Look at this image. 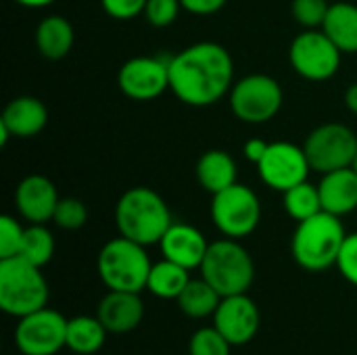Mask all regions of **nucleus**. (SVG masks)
<instances>
[{
  "label": "nucleus",
  "mask_w": 357,
  "mask_h": 355,
  "mask_svg": "<svg viewBox=\"0 0 357 355\" xmlns=\"http://www.w3.org/2000/svg\"><path fill=\"white\" fill-rule=\"evenodd\" d=\"M234 86V61L218 42H197L169 56V90L188 107H211Z\"/></svg>",
  "instance_id": "1"
},
{
  "label": "nucleus",
  "mask_w": 357,
  "mask_h": 355,
  "mask_svg": "<svg viewBox=\"0 0 357 355\" xmlns=\"http://www.w3.org/2000/svg\"><path fill=\"white\" fill-rule=\"evenodd\" d=\"M115 224L121 236L149 247L159 245L174 220L159 192L146 186H134L119 197L115 205Z\"/></svg>",
  "instance_id": "2"
},
{
  "label": "nucleus",
  "mask_w": 357,
  "mask_h": 355,
  "mask_svg": "<svg viewBox=\"0 0 357 355\" xmlns=\"http://www.w3.org/2000/svg\"><path fill=\"white\" fill-rule=\"evenodd\" d=\"M347 239L339 216L320 211L303 222H297L291 241V253L297 266L307 272H324L337 266L339 253Z\"/></svg>",
  "instance_id": "3"
},
{
  "label": "nucleus",
  "mask_w": 357,
  "mask_h": 355,
  "mask_svg": "<svg viewBox=\"0 0 357 355\" xmlns=\"http://www.w3.org/2000/svg\"><path fill=\"white\" fill-rule=\"evenodd\" d=\"M48 303V282L42 268L15 255L0 259V310L13 318L33 314Z\"/></svg>",
  "instance_id": "4"
},
{
  "label": "nucleus",
  "mask_w": 357,
  "mask_h": 355,
  "mask_svg": "<svg viewBox=\"0 0 357 355\" xmlns=\"http://www.w3.org/2000/svg\"><path fill=\"white\" fill-rule=\"evenodd\" d=\"M201 276L222 295H243L255 280V264L251 253L236 239H220L209 243L201 264Z\"/></svg>",
  "instance_id": "5"
},
{
  "label": "nucleus",
  "mask_w": 357,
  "mask_h": 355,
  "mask_svg": "<svg viewBox=\"0 0 357 355\" xmlns=\"http://www.w3.org/2000/svg\"><path fill=\"white\" fill-rule=\"evenodd\" d=\"M151 268L153 264L146 253V247L121 234L109 241L100 249L96 259L98 276L109 291L140 293L142 289H146Z\"/></svg>",
  "instance_id": "6"
},
{
  "label": "nucleus",
  "mask_w": 357,
  "mask_h": 355,
  "mask_svg": "<svg viewBox=\"0 0 357 355\" xmlns=\"http://www.w3.org/2000/svg\"><path fill=\"white\" fill-rule=\"evenodd\" d=\"M284 92L280 84L268 73H251L234 82L230 90V109L251 126L272 121L282 109Z\"/></svg>",
  "instance_id": "7"
},
{
  "label": "nucleus",
  "mask_w": 357,
  "mask_h": 355,
  "mask_svg": "<svg viewBox=\"0 0 357 355\" xmlns=\"http://www.w3.org/2000/svg\"><path fill=\"white\" fill-rule=\"evenodd\" d=\"M211 222L228 239H245L255 232L261 220V203L255 190L245 184H232L230 188L211 195Z\"/></svg>",
  "instance_id": "8"
},
{
  "label": "nucleus",
  "mask_w": 357,
  "mask_h": 355,
  "mask_svg": "<svg viewBox=\"0 0 357 355\" xmlns=\"http://www.w3.org/2000/svg\"><path fill=\"white\" fill-rule=\"evenodd\" d=\"M303 151L314 172L328 174L354 165L357 155V136L345 123H322L310 132L303 142Z\"/></svg>",
  "instance_id": "9"
},
{
  "label": "nucleus",
  "mask_w": 357,
  "mask_h": 355,
  "mask_svg": "<svg viewBox=\"0 0 357 355\" xmlns=\"http://www.w3.org/2000/svg\"><path fill=\"white\" fill-rule=\"evenodd\" d=\"M341 50L322 29H303L291 42L289 61L297 75L310 82H326L341 67Z\"/></svg>",
  "instance_id": "10"
},
{
  "label": "nucleus",
  "mask_w": 357,
  "mask_h": 355,
  "mask_svg": "<svg viewBox=\"0 0 357 355\" xmlns=\"http://www.w3.org/2000/svg\"><path fill=\"white\" fill-rule=\"evenodd\" d=\"M67 322L56 310L42 308L19 318L15 345L23 355H54L67 347Z\"/></svg>",
  "instance_id": "11"
},
{
  "label": "nucleus",
  "mask_w": 357,
  "mask_h": 355,
  "mask_svg": "<svg viewBox=\"0 0 357 355\" xmlns=\"http://www.w3.org/2000/svg\"><path fill=\"white\" fill-rule=\"evenodd\" d=\"M312 165L303 146L295 142H270L264 159L257 163V174L266 186L278 192H287L289 188L307 180Z\"/></svg>",
  "instance_id": "12"
},
{
  "label": "nucleus",
  "mask_w": 357,
  "mask_h": 355,
  "mask_svg": "<svg viewBox=\"0 0 357 355\" xmlns=\"http://www.w3.org/2000/svg\"><path fill=\"white\" fill-rule=\"evenodd\" d=\"M119 90L132 100L159 98L169 88V56H134L117 73Z\"/></svg>",
  "instance_id": "13"
},
{
  "label": "nucleus",
  "mask_w": 357,
  "mask_h": 355,
  "mask_svg": "<svg viewBox=\"0 0 357 355\" xmlns=\"http://www.w3.org/2000/svg\"><path fill=\"white\" fill-rule=\"evenodd\" d=\"M259 322V310L247 293L222 297L213 314V326L230 341L232 347L249 343L257 335Z\"/></svg>",
  "instance_id": "14"
},
{
  "label": "nucleus",
  "mask_w": 357,
  "mask_h": 355,
  "mask_svg": "<svg viewBox=\"0 0 357 355\" xmlns=\"http://www.w3.org/2000/svg\"><path fill=\"white\" fill-rule=\"evenodd\" d=\"M61 197L50 178L31 174L23 178L15 190V207L29 224H48L54 218Z\"/></svg>",
  "instance_id": "15"
},
{
  "label": "nucleus",
  "mask_w": 357,
  "mask_h": 355,
  "mask_svg": "<svg viewBox=\"0 0 357 355\" xmlns=\"http://www.w3.org/2000/svg\"><path fill=\"white\" fill-rule=\"evenodd\" d=\"M159 249H161L163 259H169L186 270H197L201 268L207 255L209 243L199 228L190 224L174 222L163 234V239L159 241Z\"/></svg>",
  "instance_id": "16"
},
{
  "label": "nucleus",
  "mask_w": 357,
  "mask_h": 355,
  "mask_svg": "<svg viewBox=\"0 0 357 355\" xmlns=\"http://www.w3.org/2000/svg\"><path fill=\"white\" fill-rule=\"evenodd\" d=\"M96 316L111 335H126L138 328L144 316V303L138 293L130 291H109L98 308Z\"/></svg>",
  "instance_id": "17"
},
{
  "label": "nucleus",
  "mask_w": 357,
  "mask_h": 355,
  "mask_svg": "<svg viewBox=\"0 0 357 355\" xmlns=\"http://www.w3.org/2000/svg\"><path fill=\"white\" fill-rule=\"evenodd\" d=\"M318 190L322 199V209L333 216L343 218L357 209V174L354 167L322 174Z\"/></svg>",
  "instance_id": "18"
},
{
  "label": "nucleus",
  "mask_w": 357,
  "mask_h": 355,
  "mask_svg": "<svg viewBox=\"0 0 357 355\" xmlns=\"http://www.w3.org/2000/svg\"><path fill=\"white\" fill-rule=\"evenodd\" d=\"M0 121L15 138H33L46 128L48 109L36 96H17L4 107Z\"/></svg>",
  "instance_id": "19"
},
{
  "label": "nucleus",
  "mask_w": 357,
  "mask_h": 355,
  "mask_svg": "<svg viewBox=\"0 0 357 355\" xmlns=\"http://www.w3.org/2000/svg\"><path fill=\"white\" fill-rule=\"evenodd\" d=\"M195 174H197V180L203 186V190H207L209 195H218V192L230 188L232 184H236L238 165L228 151L211 149L199 157Z\"/></svg>",
  "instance_id": "20"
},
{
  "label": "nucleus",
  "mask_w": 357,
  "mask_h": 355,
  "mask_svg": "<svg viewBox=\"0 0 357 355\" xmlns=\"http://www.w3.org/2000/svg\"><path fill=\"white\" fill-rule=\"evenodd\" d=\"M73 25L61 15H48L36 27V46L48 61L65 59L73 48Z\"/></svg>",
  "instance_id": "21"
},
{
  "label": "nucleus",
  "mask_w": 357,
  "mask_h": 355,
  "mask_svg": "<svg viewBox=\"0 0 357 355\" xmlns=\"http://www.w3.org/2000/svg\"><path fill=\"white\" fill-rule=\"evenodd\" d=\"M322 31L345 54L357 52V6L351 2H333L324 19Z\"/></svg>",
  "instance_id": "22"
},
{
  "label": "nucleus",
  "mask_w": 357,
  "mask_h": 355,
  "mask_svg": "<svg viewBox=\"0 0 357 355\" xmlns=\"http://www.w3.org/2000/svg\"><path fill=\"white\" fill-rule=\"evenodd\" d=\"M107 328L98 316H75L67 322V349L77 355H92L102 349Z\"/></svg>",
  "instance_id": "23"
},
{
  "label": "nucleus",
  "mask_w": 357,
  "mask_h": 355,
  "mask_svg": "<svg viewBox=\"0 0 357 355\" xmlns=\"http://www.w3.org/2000/svg\"><path fill=\"white\" fill-rule=\"evenodd\" d=\"M220 301H222V295L203 276L197 280L190 278L184 291L180 293V297L176 299L182 314L188 318H197V320L213 316Z\"/></svg>",
  "instance_id": "24"
},
{
  "label": "nucleus",
  "mask_w": 357,
  "mask_h": 355,
  "mask_svg": "<svg viewBox=\"0 0 357 355\" xmlns=\"http://www.w3.org/2000/svg\"><path fill=\"white\" fill-rule=\"evenodd\" d=\"M190 280V270L169 262V259H161L157 264H153L149 280H146V289L159 297V299H178L180 293L184 291V287Z\"/></svg>",
  "instance_id": "25"
},
{
  "label": "nucleus",
  "mask_w": 357,
  "mask_h": 355,
  "mask_svg": "<svg viewBox=\"0 0 357 355\" xmlns=\"http://www.w3.org/2000/svg\"><path fill=\"white\" fill-rule=\"evenodd\" d=\"M282 205H284V211L295 222H303V220L324 211L318 186L307 180L289 188L287 192H282Z\"/></svg>",
  "instance_id": "26"
},
{
  "label": "nucleus",
  "mask_w": 357,
  "mask_h": 355,
  "mask_svg": "<svg viewBox=\"0 0 357 355\" xmlns=\"http://www.w3.org/2000/svg\"><path fill=\"white\" fill-rule=\"evenodd\" d=\"M54 255V236L46 228V224H29L23 232L19 257L27 259L29 264L44 268Z\"/></svg>",
  "instance_id": "27"
},
{
  "label": "nucleus",
  "mask_w": 357,
  "mask_h": 355,
  "mask_svg": "<svg viewBox=\"0 0 357 355\" xmlns=\"http://www.w3.org/2000/svg\"><path fill=\"white\" fill-rule=\"evenodd\" d=\"M230 341L215 328H199L188 343L190 355H230Z\"/></svg>",
  "instance_id": "28"
},
{
  "label": "nucleus",
  "mask_w": 357,
  "mask_h": 355,
  "mask_svg": "<svg viewBox=\"0 0 357 355\" xmlns=\"http://www.w3.org/2000/svg\"><path fill=\"white\" fill-rule=\"evenodd\" d=\"M328 8V0H293L291 13L303 29H322Z\"/></svg>",
  "instance_id": "29"
},
{
  "label": "nucleus",
  "mask_w": 357,
  "mask_h": 355,
  "mask_svg": "<svg viewBox=\"0 0 357 355\" xmlns=\"http://www.w3.org/2000/svg\"><path fill=\"white\" fill-rule=\"evenodd\" d=\"M52 222L61 230H79L88 222V209H86L84 201H79L75 197H63L56 205Z\"/></svg>",
  "instance_id": "30"
},
{
  "label": "nucleus",
  "mask_w": 357,
  "mask_h": 355,
  "mask_svg": "<svg viewBox=\"0 0 357 355\" xmlns=\"http://www.w3.org/2000/svg\"><path fill=\"white\" fill-rule=\"evenodd\" d=\"M25 228L13 216L0 218V259L19 255Z\"/></svg>",
  "instance_id": "31"
},
{
  "label": "nucleus",
  "mask_w": 357,
  "mask_h": 355,
  "mask_svg": "<svg viewBox=\"0 0 357 355\" xmlns=\"http://www.w3.org/2000/svg\"><path fill=\"white\" fill-rule=\"evenodd\" d=\"M182 10L180 0H146L144 19L153 27H169Z\"/></svg>",
  "instance_id": "32"
},
{
  "label": "nucleus",
  "mask_w": 357,
  "mask_h": 355,
  "mask_svg": "<svg viewBox=\"0 0 357 355\" xmlns=\"http://www.w3.org/2000/svg\"><path fill=\"white\" fill-rule=\"evenodd\" d=\"M337 268L347 282L357 287V232L347 234L343 249L339 253V259H337Z\"/></svg>",
  "instance_id": "33"
},
{
  "label": "nucleus",
  "mask_w": 357,
  "mask_h": 355,
  "mask_svg": "<svg viewBox=\"0 0 357 355\" xmlns=\"http://www.w3.org/2000/svg\"><path fill=\"white\" fill-rule=\"evenodd\" d=\"M105 13L117 21H128L144 13L146 0H100Z\"/></svg>",
  "instance_id": "34"
},
{
  "label": "nucleus",
  "mask_w": 357,
  "mask_h": 355,
  "mask_svg": "<svg viewBox=\"0 0 357 355\" xmlns=\"http://www.w3.org/2000/svg\"><path fill=\"white\" fill-rule=\"evenodd\" d=\"M228 0H180L182 8L190 15H199V17H207L213 15L218 10H222L226 6Z\"/></svg>",
  "instance_id": "35"
},
{
  "label": "nucleus",
  "mask_w": 357,
  "mask_h": 355,
  "mask_svg": "<svg viewBox=\"0 0 357 355\" xmlns=\"http://www.w3.org/2000/svg\"><path fill=\"white\" fill-rule=\"evenodd\" d=\"M268 146H270V142H266L264 138H251V140H247V142H245V149H243L245 159L257 165V163L264 159Z\"/></svg>",
  "instance_id": "36"
},
{
  "label": "nucleus",
  "mask_w": 357,
  "mask_h": 355,
  "mask_svg": "<svg viewBox=\"0 0 357 355\" xmlns=\"http://www.w3.org/2000/svg\"><path fill=\"white\" fill-rule=\"evenodd\" d=\"M345 107L357 115V82L345 90Z\"/></svg>",
  "instance_id": "37"
},
{
  "label": "nucleus",
  "mask_w": 357,
  "mask_h": 355,
  "mask_svg": "<svg viewBox=\"0 0 357 355\" xmlns=\"http://www.w3.org/2000/svg\"><path fill=\"white\" fill-rule=\"evenodd\" d=\"M15 2L25 6V8H44V6H50L56 0H15Z\"/></svg>",
  "instance_id": "38"
},
{
  "label": "nucleus",
  "mask_w": 357,
  "mask_h": 355,
  "mask_svg": "<svg viewBox=\"0 0 357 355\" xmlns=\"http://www.w3.org/2000/svg\"><path fill=\"white\" fill-rule=\"evenodd\" d=\"M351 167H354V172L357 174V155H356V159H354V165H351Z\"/></svg>",
  "instance_id": "39"
}]
</instances>
